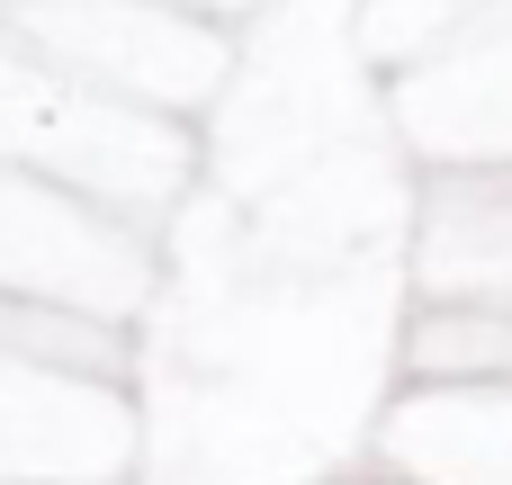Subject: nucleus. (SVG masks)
I'll use <instances>...</instances> for the list:
<instances>
[]
</instances>
